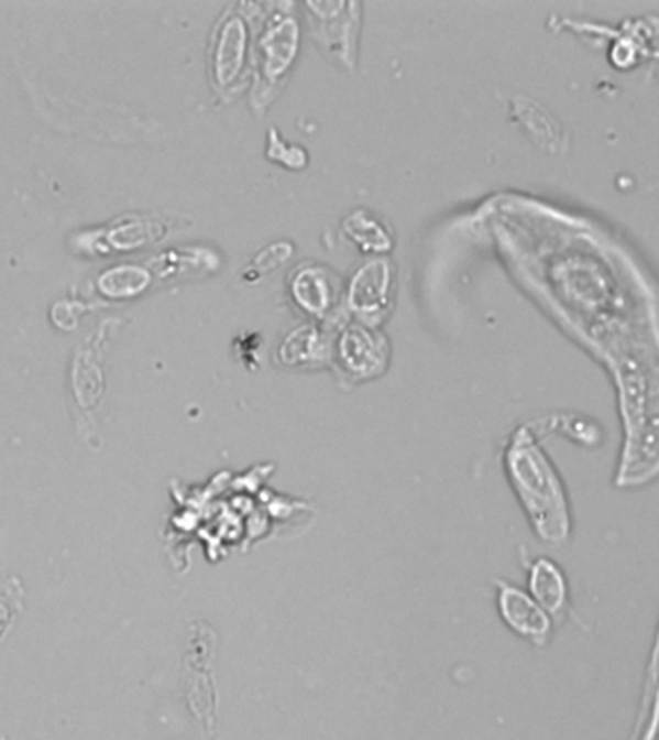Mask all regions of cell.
I'll list each match as a JSON object with an SVG mask.
<instances>
[{
  "instance_id": "cell-1",
  "label": "cell",
  "mask_w": 659,
  "mask_h": 740,
  "mask_svg": "<svg viewBox=\"0 0 659 740\" xmlns=\"http://www.w3.org/2000/svg\"><path fill=\"white\" fill-rule=\"evenodd\" d=\"M513 480L520 498L535 516L543 538L565 536V505L550 465L532 446L513 447L509 454Z\"/></svg>"
},
{
  "instance_id": "cell-2",
  "label": "cell",
  "mask_w": 659,
  "mask_h": 740,
  "mask_svg": "<svg viewBox=\"0 0 659 740\" xmlns=\"http://www.w3.org/2000/svg\"><path fill=\"white\" fill-rule=\"evenodd\" d=\"M299 53V25L292 14H274L266 23L263 37L259 41V66L261 79L274 87L287 69L292 68Z\"/></svg>"
},
{
  "instance_id": "cell-3",
  "label": "cell",
  "mask_w": 659,
  "mask_h": 740,
  "mask_svg": "<svg viewBox=\"0 0 659 740\" xmlns=\"http://www.w3.org/2000/svg\"><path fill=\"white\" fill-rule=\"evenodd\" d=\"M248 23L240 14H226L218 23L212 37V77L218 87H228L241 76V68L248 61Z\"/></svg>"
},
{
  "instance_id": "cell-4",
  "label": "cell",
  "mask_w": 659,
  "mask_h": 740,
  "mask_svg": "<svg viewBox=\"0 0 659 740\" xmlns=\"http://www.w3.org/2000/svg\"><path fill=\"white\" fill-rule=\"evenodd\" d=\"M394 269L388 261H371L353 274L348 290V303L353 313L374 318L388 311L392 300Z\"/></svg>"
},
{
  "instance_id": "cell-5",
  "label": "cell",
  "mask_w": 659,
  "mask_h": 740,
  "mask_svg": "<svg viewBox=\"0 0 659 740\" xmlns=\"http://www.w3.org/2000/svg\"><path fill=\"white\" fill-rule=\"evenodd\" d=\"M386 344L373 330L351 324L340 338L343 367L358 377H374L386 364Z\"/></svg>"
},
{
  "instance_id": "cell-6",
  "label": "cell",
  "mask_w": 659,
  "mask_h": 740,
  "mask_svg": "<svg viewBox=\"0 0 659 740\" xmlns=\"http://www.w3.org/2000/svg\"><path fill=\"white\" fill-rule=\"evenodd\" d=\"M499 609L507 624L513 631L523 636L542 642L550 632V619L535 600H530L527 594L520 592L519 588L502 585L499 588Z\"/></svg>"
},
{
  "instance_id": "cell-7",
  "label": "cell",
  "mask_w": 659,
  "mask_h": 740,
  "mask_svg": "<svg viewBox=\"0 0 659 740\" xmlns=\"http://www.w3.org/2000/svg\"><path fill=\"white\" fill-rule=\"evenodd\" d=\"M292 297L305 313L325 316L334 305V280L322 266L307 264L292 278Z\"/></svg>"
},
{
  "instance_id": "cell-8",
  "label": "cell",
  "mask_w": 659,
  "mask_h": 740,
  "mask_svg": "<svg viewBox=\"0 0 659 740\" xmlns=\"http://www.w3.org/2000/svg\"><path fill=\"white\" fill-rule=\"evenodd\" d=\"M326 349L325 336L315 326H301L282 341L278 357L287 367H305L325 361Z\"/></svg>"
},
{
  "instance_id": "cell-9",
  "label": "cell",
  "mask_w": 659,
  "mask_h": 740,
  "mask_svg": "<svg viewBox=\"0 0 659 740\" xmlns=\"http://www.w3.org/2000/svg\"><path fill=\"white\" fill-rule=\"evenodd\" d=\"M530 590L535 594L536 603H540V608L550 613H559L565 606V578L561 575V570L548 559H540L532 567Z\"/></svg>"
},
{
  "instance_id": "cell-10",
  "label": "cell",
  "mask_w": 659,
  "mask_h": 740,
  "mask_svg": "<svg viewBox=\"0 0 659 740\" xmlns=\"http://www.w3.org/2000/svg\"><path fill=\"white\" fill-rule=\"evenodd\" d=\"M343 230L350 236L363 251H373L382 253L392 249V236L388 230L382 226L376 218L366 215V213H353V215L343 222Z\"/></svg>"
},
{
  "instance_id": "cell-11",
  "label": "cell",
  "mask_w": 659,
  "mask_h": 740,
  "mask_svg": "<svg viewBox=\"0 0 659 740\" xmlns=\"http://www.w3.org/2000/svg\"><path fill=\"white\" fill-rule=\"evenodd\" d=\"M513 112L517 116V120L523 122V126L527 128L528 133L536 138V141H553L551 138H556V131H553V122H551L550 116L543 112L542 108L536 107L535 102L530 100L517 99L515 107H513Z\"/></svg>"
},
{
  "instance_id": "cell-12",
  "label": "cell",
  "mask_w": 659,
  "mask_h": 740,
  "mask_svg": "<svg viewBox=\"0 0 659 740\" xmlns=\"http://www.w3.org/2000/svg\"><path fill=\"white\" fill-rule=\"evenodd\" d=\"M147 285V272L138 266H122V269L110 270L105 274L102 287L109 290L112 295H132L141 292Z\"/></svg>"
},
{
  "instance_id": "cell-13",
  "label": "cell",
  "mask_w": 659,
  "mask_h": 740,
  "mask_svg": "<svg viewBox=\"0 0 659 740\" xmlns=\"http://www.w3.org/2000/svg\"><path fill=\"white\" fill-rule=\"evenodd\" d=\"M284 153L279 156V164H284L287 168L299 170L307 164V154L303 149L295 145H287L284 139L279 138L278 131H271V139H268V156L274 159L276 154Z\"/></svg>"
},
{
  "instance_id": "cell-14",
  "label": "cell",
  "mask_w": 659,
  "mask_h": 740,
  "mask_svg": "<svg viewBox=\"0 0 659 740\" xmlns=\"http://www.w3.org/2000/svg\"><path fill=\"white\" fill-rule=\"evenodd\" d=\"M294 253V247L289 243H284V241H278V243H272V246L264 247L261 253L255 257V266L263 272H271V270L278 269L282 262H286L289 257Z\"/></svg>"
}]
</instances>
